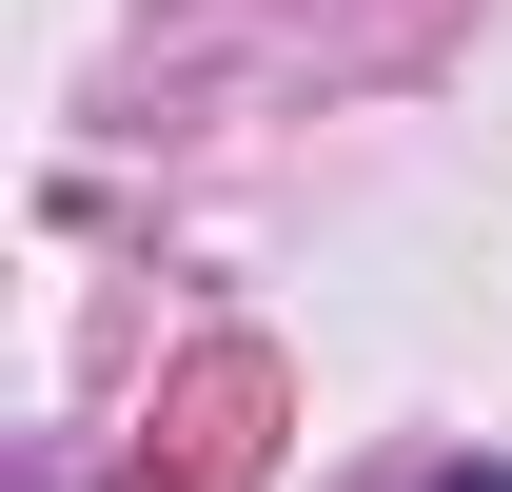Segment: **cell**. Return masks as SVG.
Masks as SVG:
<instances>
[{
	"label": "cell",
	"instance_id": "obj_1",
	"mask_svg": "<svg viewBox=\"0 0 512 492\" xmlns=\"http://www.w3.org/2000/svg\"><path fill=\"white\" fill-rule=\"evenodd\" d=\"M434 492H512V473H434Z\"/></svg>",
	"mask_w": 512,
	"mask_h": 492
}]
</instances>
